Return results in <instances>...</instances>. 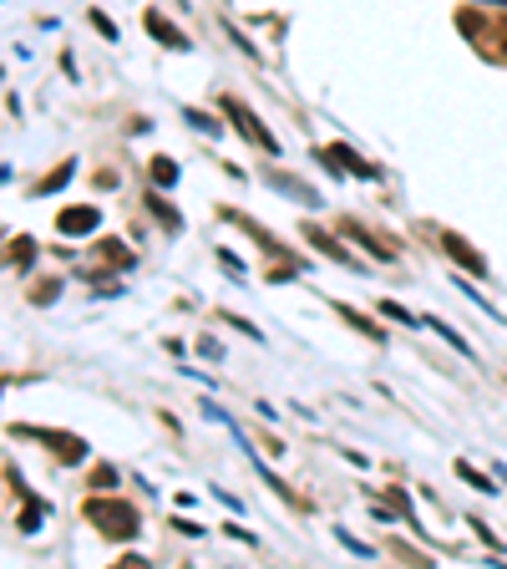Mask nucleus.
<instances>
[{
	"instance_id": "6",
	"label": "nucleus",
	"mask_w": 507,
	"mask_h": 569,
	"mask_svg": "<svg viewBox=\"0 0 507 569\" xmlns=\"http://www.w3.org/2000/svg\"><path fill=\"white\" fill-rule=\"evenodd\" d=\"M31 432H36V427H31ZM41 438L61 452V462H82L87 458V442L82 438H61V432H41Z\"/></svg>"
},
{
	"instance_id": "1",
	"label": "nucleus",
	"mask_w": 507,
	"mask_h": 569,
	"mask_svg": "<svg viewBox=\"0 0 507 569\" xmlns=\"http://www.w3.org/2000/svg\"><path fill=\"white\" fill-rule=\"evenodd\" d=\"M87 519L97 523L102 539H118V545L138 539V509H132V503H118V498H92V503H87Z\"/></svg>"
},
{
	"instance_id": "19",
	"label": "nucleus",
	"mask_w": 507,
	"mask_h": 569,
	"mask_svg": "<svg viewBox=\"0 0 507 569\" xmlns=\"http://www.w3.org/2000/svg\"><path fill=\"white\" fill-rule=\"evenodd\" d=\"M92 21H97V31H102V36H107V41H118V26L107 21V16H102V11H92Z\"/></svg>"
},
{
	"instance_id": "20",
	"label": "nucleus",
	"mask_w": 507,
	"mask_h": 569,
	"mask_svg": "<svg viewBox=\"0 0 507 569\" xmlns=\"http://www.w3.org/2000/svg\"><path fill=\"white\" fill-rule=\"evenodd\" d=\"M102 254H107L112 264H132V254H128V249H118V244H102Z\"/></svg>"
},
{
	"instance_id": "18",
	"label": "nucleus",
	"mask_w": 507,
	"mask_h": 569,
	"mask_svg": "<svg viewBox=\"0 0 507 569\" xmlns=\"http://www.w3.org/2000/svg\"><path fill=\"white\" fill-rule=\"evenodd\" d=\"M112 483H118V473H112V468H97V473H92V488H97V493H107Z\"/></svg>"
},
{
	"instance_id": "16",
	"label": "nucleus",
	"mask_w": 507,
	"mask_h": 569,
	"mask_svg": "<svg viewBox=\"0 0 507 569\" xmlns=\"http://www.w3.org/2000/svg\"><path fill=\"white\" fill-rule=\"evenodd\" d=\"M183 118H189V122H193V128H199V132H219V122H213L209 112H199V107H189Z\"/></svg>"
},
{
	"instance_id": "9",
	"label": "nucleus",
	"mask_w": 507,
	"mask_h": 569,
	"mask_svg": "<svg viewBox=\"0 0 507 569\" xmlns=\"http://www.w3.org/2000/svg\"><path fill=\"white\" fill-rule=\"evenodd\" d=\"M270 183L274 189H284V193H295L300 203H320V193L310 189V183H295V178H284V173H270Z\"/></svg>"
},
{
	"instance_id": "14",
	"label": "nucleus",
	"mask_w": 507,
	"mask_h": 569,
	"mask_svg": "<svg viewBox=\"0 0 507 569\" xmlns=\"http://www.w3.org/2000/svg\"><path fill=\"white\" fill-rule=\"evenodd\" d=\"M341 320H351V326H355V331H361V336H371V341H381V331H376V326H371L366 316H361V310H345V306H341Z\"/></svg>"
},
{
	"instance_id": "21",
	"label": "nucleus",
	"mask_w": 507,
	"mask_h": 569,
	"mask_svg": "<svg viewBox=\"0 0 507 569\" xmlns=\"http://www.w3.org/2000/svg\"><path fill=\"white\" fill-rule=\"evenodd\" d=\"M41 513H47V509H41V503H31V509H26V519H21V529H36V519H41Z\"/></svg>"
},
{
	"instance_id": "15",
	"label": "nucleus",
	"mask_w": 507,
	"mask_h": 569,
	"mask_svg": "<svg viewBox=\"0 0 507 569\" xmlns=\"http://www.w3.org/2000/svg\"><path fill=\"white\" fill-rule=\"evenodd\" d=\"M457 473H462V478H467V483H473V488H477V493H493V488H497V483H487V478H483V473H477V468H467V462H457Z\"/></svg>"
},
{
	"instance_id": "17",
	"label": "nucleus",
	"mask_w": 507,
	"mask_h": 569,
	"mask_svg": "<svg viewBox=\"0 0 507 569\" xmlns=\"http://www.w3.org/2000/svg\"><path fill=\"white\" fill-rule=\"evenodd\" d=\"M148 203H153V213H158V219H163V224H168V229H178V224H183V219H178V213H173V209H168V203H163V199H148Z\"/></svg>"
},
{
	"instance_id": "4",
	"label": "nucleus",
	"mask_w": 507,
	"mask_h": 569,
	"mask_svg": "<svg viewBox=\"0 0 507 569\" xmlns=\"http://www.w3.org/2000/svg\"><path fill=\"white\" fill-rule=\"evenodd\" d=\"M97 224H102V213H97V209H67V213L57 219V229H61V234H71V239L92 234Z\"/></svg>"
},
{
	"instance_id": "12",
	"label": "nucleus",
	"mask_w": 507,
	"mask_h": 569,
	"mask_svg": "<svg viewBox=\"0 0 507 569\" xmlns=\"http://www.w3.org/2000/svg\"><path fill=\"white\" fill-rule=\"evenodd\" d=\"M153 183H158V189L178 183V163H173V158H158V163H153Z\"/></svg>"
},
{
	"instance_id": "8",
	"label": "nucleus",
	"mask_w": 507,
	"mask_h": 569,
	"mask_svg": "<svg viewBox=\"0 0 507 569\" xmlns=\"http://www.w3.org/2000/svg\"><path fill=\"white\" fill-rule=\"evenodd\" d=\"M442 244H447V254H452V260H457V264H467V270H473V274H483V260H477V254H473V249H467V244H462L457 234H442Z\"/></svg>"
},
{
	"instance_id": "13",
	"label": "nucleus",
	"mask_w": 507,
	"mask_h": 569,
	"mask_svg": "<svg viewBox=\"0 0 507 569\" xmlns=\"http://www.w3.org/2000/svg\"><path fill=\"white\" fill-rule=\"evenodd\" d=\"M31 260H36V244L26 234H16L11 239V264H31Z\"/></svg>"
},
{
	"instance_id": "7",
	"label": "nucleus",
	"mask_w": 507,
	"mask_h": 569,
	"mask_svg": "<svg viewBox=\"0 0 507 569\" xmlns=\"http://www.w3.org/2000/svg\"><path fill=\"white\" fill-rule=\"evenodd\" d=\"M305 239L320 249V254H331L335 264H351V249H345V244H335V239L325 234V229H305Z\"/></svg>"
},
{
	"instance_id": "11",
	"label": "nucleus",
	"mask_w": 507,
	"mask_h": 569,
	"mask_svg": "<svg viewBox=\"0 0 507 569\" xmlns=\"http://www.w3.org/2000/svg\"><path fill=\"white\" fill-rule=\"evenodd\" d=\"M345 234H351V239H361V244H366L371 254H381V260H391V249L381 244V239H371V234H366V229H361V224H345Z\"/></svg>"
},
{
	"instance_id": "10",
	"label": "nucleus",
	"mask_w": 507,
	"mask_h": 569,
	"mask_svg": "<svg viewBox=\"0 0 507 569\" xmlns=\"http://www.w3.org/2000/svg\"><path fill=\"white\" fill-rule=\"evenodd\" d=\"M71 173H77V168H71V163L51 168V173L41 178V183H36V193H57V189H67V183H71Z\"/></svg>"
},
{
	"instance_id": "2",
	"label": "nucleus",
	"mask_w": 507,
	"mask_h": 569,
	"mask_svg": "<svg viewBox=\"0 0 507 569\" xmlns=\"http://www.w3.org/2000/svg\"><path fill=\"white\" fill-rule=\"evenodd\" d=\"M224 112H229V118H234V128L244 132V138L254 142V148H264V153H280V142L270 138V128H264V122L254 118V112H249V107L239 102V97H224Z\"/></svg>"
},
{
	"instance_id": "5",
	"label": "nucleus",
	"mask_w": 507,
	"mask_h": 569,
	"mask_svg": "<svg viewBox=\"0 0 507 569\" xmlns=\"http://www.w3.org/2000/svg\"><path fill=\"white\" fill-rule=\"evenodd\" d=\"M148 31H153L158 36V41H163V47H189V36H183V31H178V26L173 21H163V16H158V11H148Z\"/></svg>"
},
{
	"instance_id": "23",
	"label": "nucleus",
	"mask_w": 507,
	"mask_h": 569,
	"mask_svg": "<svg viewBox=\"0 0 507 569\" xmlns=\"http://www.w3.org/2000/svg\"><path fill=\"white\" fill-rule=\"evenodd\" d=\"M477 6H507V0H477Z\"/></svg>"
},
{
	"instance_id": "3",
	"label": "nucleus",
	"mask_w": 507,
	"mask_h": 569,
	"mask_svg": "<svg viewBox=\"0 0 507 569\" xmlns=\"http://www.w3.org/2000/svg\"><path fill=\"white\" fill-rule=\"evenodd\" d=\"M325 168H335V173H361V178H376V168L371 163H361V158L351 153V148H341V142H335V148H325Z\"/></svg>"
},
{
	"instance_id": "22",
	"label": "nucleus",
	"mask_w": 507,
	"mask_h": 569,
	"mask_svg": "<svg viewBox=\"0 0 507 569\" xmlns=\"http://www.w3.org/2000/svg\"><path fill=\"white\" fill-rule=\"evenodd\" d=\"M497 36H503V57H507V21H503V31H497Z\"/></svg>"
}]
</instances>
